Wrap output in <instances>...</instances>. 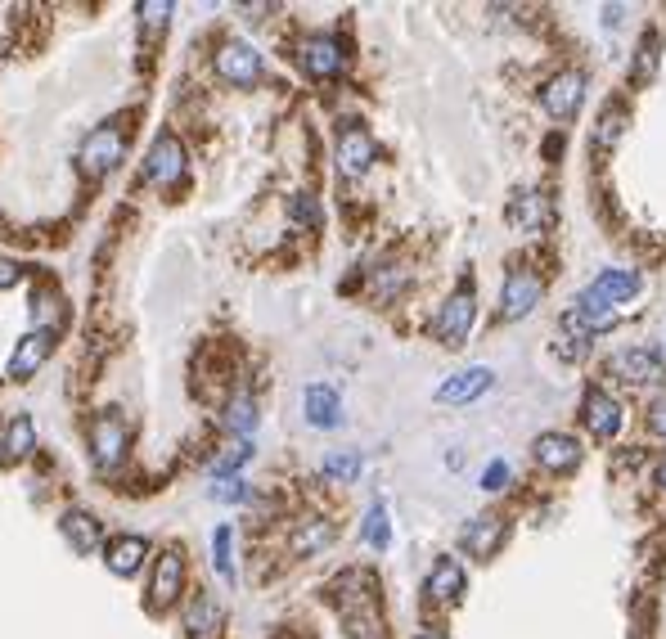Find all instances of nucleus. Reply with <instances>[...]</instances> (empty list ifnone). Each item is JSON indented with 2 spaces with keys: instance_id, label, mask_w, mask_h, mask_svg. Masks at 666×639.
I'll list each match as a JSON object with an SVG mask.
<instances>
[{
  "instance_id": "f257e3e1",
  "label": "nucleus",
  "mask_w": 666,
  "mask_h": 639,
  "mask_svg": "<svg viewBox=\"0 0 666 639\" xmlns=\"http://www.w3.org/2000/svg\"><path fill=\"white\" fill-rule=\"evenodd\" d=\"M86 446H90V459H95L99 473H113L117 464L126 459V446H131V428L117 410H99L86 428Z\"/></svg>"
},
{
  "instance_id": "f03ea898",
  "label": "nucleus",
  "mask_w": 666,
  "mask_h": 639,
  "mask_svg": "<svg viewBox=\"0 0 666 639\" xmlns=\"http://www.w3.org/2000/svg\"><path fill=\"white\" fill-rule=\"evenodd\" d=\"M122 158H126V126H117V122L95 126L77 149V167H81V176H90V180L108 176Z\"/></svg>"
},
{
  "instance_id": "7ed1b4c3",
  "label": "nucleus",
  "mask_w": 666,
  "mask_h": 639,
  "mask_svg": "<svg viewBox=\"0 0 666 639\" xmlns=\"http://www.w3.org/2000/svg\"><path fill=\"white\" fill-rule=\"evenodd\" d=\"M473 320H477V297H473V288L464 284L437 306V315H432V338H437L441 347H464L468 333H473Z\"/></svg>"
},
{
  "instance_id": "20e7f679",
  "label": "nucleus",
  "mask_w": 666,
  "mask_h": 639,
  "mask_svg": "<svg viewBox=\"0 0 666 639\" xmlns=\"http://www.w3.org/2000/svg\"><path fill=\"white\" fill-rule=\"evenodd\" d=\"M185 167H189L185 144H180L171 131H162L158 140L149 144V153H144V180H149L153 189L180 185V180H185Z\"/></svg>"
},
{
  "instance_id": "39448f33",
  "label": "nucleus",
  "mask_w": 666,
  "mask_h": 639,
  "mask_svg": "<svg viewBox=\"0 0 666 639\" xmlns=\"http://www.w3.org/2000/svg\"><path fill=\"white\" fill-rule=\"evenodd\" d=\"M185 590V549L167 545L153 558V576H149V612H167L171 603Z\"/></svg>"
},
{
  "instance_id": "423d86ee",
  "label": "nucleus",
  "mask_w": 666,
  "mask_h": 639,
  "mask_svg": "<svg viewBox=\"0 0 666 639\" xmlns=\"http://www.w3.org/2000/svg\"><path fill=\"white\" fill-rule=\"evenodd\" d=\"M297 68L315 81H329L347 68V54H342V41L338 36H324V32H311L297 41Z\"/></svg>"
},
{
  "instance_id": "0eeeda50",
  "label": "nucleus",
  "mask_w": 666,
  "mask_h": 639,
  "mask_svg": "<svg viewBox=\"0 0 666 639\" xmlns=\"http://www.w3.org/2000/svg\"><path fill=\"white\" fill-rule=\"evenodd\" d=\"M540 104H545V113L554 117V122H576V113H581V104H585V72L563 68L558 77H549L545 90H540Z\"/></svg>"
},
{
  "instance_id": "6e6552de",
  "label": "nucleus",
  "mask_w": 666,
  "mask_h": 639,
  "mask_svg": "<svg viewBox=\"0 0 666 639\" xmlns=\"http://www.w3.org/2000/svg\"><path fill=\"white\" fill-rule=\"evenodd\" d=\"M540 297H545L540 270H531V266L509 270V279H504V288H500V315L504 320H522V315H531L540 306Z\"/></svg>"
},
{
  "instance_id": "1a4fd4ad",
  "label": "nucleus",
  "mask_w": 666,
  "mask_h": 639,
  "mask_svg": "<svg viewBox=\"0 0 666 639\" xmlns=\"http://www.w3.org/2000/svg\"><path fill=\"white\" fill-rule=\"evenodd\" d=\"M54 342H59V329H27L23 338L14 342V356H9V378L14 383H27L45 369V360L54 356Z\"/></svg>"
},
{
  "instance_id": "9d476101",
  "label": "nucleus",
  "mask_w": 666,
  "mask_h": 639,
  "mask_svg": "<svg viewBox=\"0 0 666 639\" xmlns=\"http://www.w3.org/2000/svg\"><path fill=\"white\" fill-rule=\"evenodd\" d=\"M374 158H378L374 135H369L365 126H356V122H347V126H342V131H338V149H333V162H338V176H347V180L365 176V171L374 167Z\"/></svg>"
},
{
  "instance_id": "9b49d317",
  "label": "nucleus",
  "mask_w": 666,
  "mask_h": 639,
  "mask_svg": "<svg viewBox=\"0 0 666 639\" xmlns=\"http://www.w3.org/2000/svg\"><path fill=\"white\" fill-rule=\"evenodd\" d=\"M608 369H612V378H621V383H630V387H653V383H662V378H666V360L657 356L653 347L617 351V356L608 360Z\"/></svg>"
},
{
  "instance_id": "f8f14e48",
  "label": "nucleus",
  "mask_w": 666,
  "mask_h": 639,
  "mask_svg": "<svg viewBox=\"0 0 666 639\" xmlns=\"http://www.w3.org/2000/svg\"><path fill=\"white\" fill-rule=\"evenodd\" d=\"M216 77L225 86H257L261 54L248 41H221V50H216Z\"/></svg>"
},
{
  "instance_id": "ddd939ff",
  "label": "nucleus",
  "mask_w": 666,
  "mask_h": 639,
  "mask_svg": "<svg viewBox=\"0 0 666 639\" xmlns=\"http://www.w3.org/2000/svg\"><path fill=\"white\" fill-rule=\"evenodd\" d=\"M504 536H509V522H504L500 513H477V518L464 522L459 545H464V554H473V558H495L504 549Z\"/></svg>"
},
{
  "instance_id": "4468645a",
  "label": "nucleus",
  "mask_w": 666,
  "mask_h": 639,
  "mask_svg": "<svg viewBox=\"0 0 666 639\" xmlns=\"http://www.w3.org/2000/svg\"><path fill=\"white\" fill-rule=\"evenodd\" d=\"M180 621H185V635L189 639H221L225 608H221V599H216L212 590H198V594H189Z\"/></svg>"
},
{
  "instance_id": "2eb2a0df",
  "label": "nucleus",
  "mask_w": 666,
  "mask_h": 639,
  "mask_svg": "<svg viewBox=\"0 0 666 639\" xmlns=\"http://www.w3.org/2000/svg\"><path fill=\"white\" fill-rule=\"evenodd\" d=\"M59 531H63V540L72 545V554H81V558H90V554L104 549V522H99L95 513H86V509H63L59 513Z\"/></svg>"
},
{
  "instance_id": "dca6fc26",
  "label": "nucleus",
  "mask_w": 666,
  "mask_h": 639,
  "mask_svg": "<svg viewBox=\"0 0 666 639\" xmlns=\"http://www.w3.org/2000/svg\"><path fill=\"white\" fill-rule=\"evenodd\" d=\"M531 455H536V464L545 468V473H572V468L581 464V441H576L572 432H540Z\"/></svg>"
},
{
  "instance_id": "f3484780",
  "label": "nucleus",
  "mask_w": 666,
  "mask_h": 639,
  "mask_svg": "<svg viewBox=\"0 0 666 639\" xmlns=\"http://www.w3.org/2000/svg\"><path fill=\"white\" fill-rule=\"evenodd\" d=\"M491 383H495L491 365H468V369L450 374L446 383L437 387V405H468V401H477L482 392H491Z\"/></svg>"
},
{
  "instance_id": "a211bd4d",
  "label": "nucleus",
  "mask_w": 666,
  "mask_h": 639,
  "mask_svg": "<svg viewBox=\"0 0 666 639\" xmlns=\"http://www.w3.org/2000/svg\"><path fill=\"white\" fill-rule=\"evenodd\" d=\"M581 423H585V432H590L594 441L617 437V432H621V405L612 401L603 387H590L585 401H581Z\"/></svg>"
},
{
  "instance_id": "6ab92c4d",
  "label": "nucleus",
  "mask_w": 666,
  "mask_h": 639,
  "mask_svg": "<svg viewBox=\"0 0 666 639\" xmlns=\"http://www.w3.org/2000/svg\"><path fill=\"white\" fill-rule=\"evenodd\" d=\"M144 558H149V540H144V536H135V531L108 536V545H104V567H108L113 576L131 581V576L144 567Z\"/></svg>"
},
{
  "instance_id": "aec40b11",
  "label": "nucleus",
  "mask_w": 666,
  "mask_h": 639,
  "mask_svg": "<svg viewBox=\"0 0 666 639\" xmlns=\"http://www.w3.org/2000/svg\"><path fill=\"white\" fill-rule=\"evenodd\" d=\"M464 585H468V576H464V567H459V558L441 554L437 563H432L428 581H423V594H428L432 603H459L464 599Z\"/></svg>"
},
{
  "instance_id": "412c9836",
  "label": "nucleus",
  "mask_w": 666,
  "mask_h": 639,
  "mask_svg": "<svg viewBox=\"0 0 666 639\" xmlns=\"http://www.w3.org/2000/svg\"><path fill=\"white\" fill-rule=\"evenodd\" d=\"M302 410L311 428H338L342 423V396L333 383H311L302 392Z\"/></svg>"
},
{
  "instance_id": "4be33fe9",
  "label": "nucleus",
  "mask_w": 666,
  "mask_h": 639,
  "mask_svg": "<svg viewBox=\"0 0 666 639\" xmlns=\"http://www.w3.org/2000/svg\"><path fill=\"white\" fill-rule=\"evenodd\" d=\"M639 284H644V279H639V270H603L599 279H594L590 288H581L585 297H594V302H626V297H635L639 293Z\"/></svg>"
},
{
  "instance_id": "5701e85b",
  "label": "nucleus",
  "mask_w": 666,
  "mask_h": 639,
  "mask_svg": "<svg viewBox=\"0 0 666 639\" xmlns=\"http://www.w3.org/2000/svg\"><path fill=\"white\" fill-rule=\"evenodd\" d=\"M329 540H333V522L329 518H302L293 527V536H288V549H293L297 558H311V554H320Z\"/></svg>"
},
{
  "instance_id": "b1692460",
  "label": "nucleus",
  "mask_w": 666,
  "mask_h": 639,
  "mask_svg": "<svg viewBox=\"0 0 666 639\" xmlns=\"http://www.w3.org/2000/svg\"><path fill=\"white\" fill-rule=\"evenodd\" d=\"M0 450H5L9 464H18V459H27L36 450V423L32 414H14V419L5 423V437H0Z\"/></svg>"
},
{
  "instance_id": "393cba45",
  "label": "nucleus",
  "mask_w": 666,
  "mask_h": 639,
  "mask_svg": "<svg viewBox=\"0 0 666 639\" xmlns=\"http://www.w3.org/2000/svg\"><path fill=\"white\" fill-rule=\"evenodd\" d=\"M545 216H549V207H545V198H540L536 189H522V194H513V203H509V221L513 225H522V230H536V225H545Z\"/></svg>"
},
{
  "instance_id": "a878e982",
  "label": "nucleus",
  "mask_w": 666,
  "mask_h": 639,
  "mask_svg": "<svg viewBox=\"0 0 666 639\" xmlns=\"http://www.w3.org/2000/svg\"><path fill=\"white\" fill-rule=\"evenodd\" d=\"M360 540H365L369 549H387L392 545V522H387V504L374 500L365 509V522H360Z\"/></svg>"
},
{
  "instance_id": "bb28decb",
  "label": "nucleus",
  "mask_w": 666,
  "mask_h": 639,
  "mask_svg": "<svg viewBox=\"0 0 666 639\" xmlns=\"http://www.w3.org/2000/svg\"><path fill=\"white\" fill-rule=\"evenodd\" d=\"M225 428H230L239 441L252 437V428H257V401H252L248 392H239L230 405H225Z\"/></svg>"
},
{
  "instance_id": "cd10ccee",
  "label": "nucleus",
  "mask_w": 666,
  "mask_h": 639,
  "mask_svg": "<svg viewBox=\"0 0 666 639\" xmlns=\"http://www.w3.org/2000/svg\"><path fill=\"white\" fill-rule=\"evenodd\" d=\"M360 468H365V455H360V450H333V455L324 459L320 473L329 477V482L347 486V482H356V477H360Z\"/></svg>"
},
{
  "instance_id": "c85d7f7f",
  "label": "nucleus",
  "mask_w": 666,
  "mask_h": 639,
  "mask_svg": "<svg viewBox=\"0 0 666 639\" xmlns=\"http://www.w3.org/2000/svg\"><path fill=\"white\" fill-rule=\"evenodd\" d=\"M212 567L221 581H234V527L230 522H221L212 531Z\"/></svg>"
},
{
  "instance_id": "c756f323",
  "label": "nucleus",
  "mask_w": 666,
  "mask_h": 639,
  "mask_svg": "<svg viewBox=\"0 0 666 639\" xmlns=\"http://www.w3.org/2000/svg\"><path fill=\"white\" fill-rule=\"evenodd\" d=\"M662 41H657V32H644L639 36V50H635V68H630V77L639 81V86H648V81L657 77V59H662Z\"/></svg>"
},
{
  "instance_id": "7c9ffc66",
  "label": "nucleus",
  "mask_w": 666,
  "mask_h": 639,
  "mask_svg": "<svg viewBox=\"0 0 666 639\" xmlns=\"http://www.w3.org/2000/svg\"><path fill=\"white\" fill-rule=\"evenodd\" d=\"M248 459H252V441H239V437H234L230 446H225L221 455L212 459V477H216V482H225V477H239V468L248 464Z\"/></svg>"
},
{
  "instance_id": "2f4dec72",
  "label": "nucleus",
  "mask_w": 666,
  "mask_h": 639,
  "mask_svg": "<svg viewBox=\"0 0 666 639\" xmlns=\"http://www.w3.org/2000/svg\"><path fill=\"white\" fill-rule=\"evenodd\" d=\"M59 293L54 288H32V329H54L59 320Z\"/></svg>"
},
{
  "instance_id": "473e14b6",
  "label": "nucleus",
  "mask_w": 666,
  "mask_h": 639,
  "mask_svg": "<svg viewBox=\"0 0 666 639\" xmlns=\"http://www.w3.org/2000/svg\"><path fill=\"white\" fill-rule=\"evenodd\" d=\"M621 131H626V108H621V104L603 108L599 126H594V144H599V149H612V144L621 140Z\"/></svg>"
},
{
  "instance_id": "72a5a7b5",
  "label": "nucleus",
  "mask_w": 666,
  "mask_h": 639,
  "mask_svg": "<svg viewBox=\"0 0 666 639\" xmlns=\"http://www.w3.org/2000/svg\"><path fill=\"white\" fill-rule=\"evenodd\" d=\"M140 32H149V36H158V32H167V18H171V5L167 0H144L140 9Z\"/></svg>"
},
{
  "instance_id": "f704fd0d",
  "label": "nucleus",
  "mask_w": 666,
  "mask_h": 639,
  "mask_svg": "<svg viewBox=\"0 0 666 639\" xmlns=\"http://www.w3.org/2000/svg\"><path fill=\"white\" fill-rule=\"evenodd\" d=\"M288 221H297V225H311V230H320L324 212H320V203H315L311 194H293V198H288Z\"/></svg>"
},
{
  "instance_id": "c9c22d12",
  "label": "nucleus",
  "mask_w": 666,
  "mask_h": 639,
  "mask_svg": "<svg viewBox=\"0 0 666 639\" xmlns=\"http://www.w3.org/2000/svg\"><path fill=\"white\" fill-rule=\"evenodd\" d=\"M212 500H221V504H248L252 500V486L243 482V477H225V482L212 486Z\"/></svg>"
},
{
  "instance_id": "e433bc0d",
  "label": "nucleus",
  "mask_w": 666,
  "mask_h": 639,
  "mask_svg": "<svg viewBox=\"0 0 666 639\" xmlns=\"http://www.w3.org/2000/svg\"><path fill=\"white\" fill-rule=\"evenodd\" d=\"M504 486H509V464H504V459H491V464H486V473H482V491H504Z\"/></svg>"
},
{
  "instance_id": "4c0bfd02",
  "label": "nucleus",
  "mask_w": 666,
  "mask_h": 639,
  "mask_svg": "<svg viewBox=\"0 0 666 639\" xmlns=\"http://www.w3.org/2000/svg\"><path fill=\"white\" fill-rule=\"evenodd\" d=\"M27 279V270L18 266L14 257H5V252H0V293H9V288H18Z\"/></svg>"
},
{
  "instance_id": "58836bf2",
  "label": "nucleus",
  "mask_w": 666,
  "mask_h": 639,
  "mask_svg": "<svg viewBox=\"0 0 666 639\" xmlns=\"http://www.w3.org/2000/svg\"><path fill=\"white\" fill-rule=\"evenodd\" d=\"M648 428H653L657 437H666V396L653 401V410H648Z\"/></svg>"
},
{
  "instance_id": "ea45409f",
  "label": "nucleus",
  "mask_w": 666,
  "mask_h": 639,
  "mask_svg": "<svg viewBox=\"0 0 666 639\" xmlns=\"http://www.w3.org/2000/svg\"><path fill=\"white\" fill-rule=\"evenodd\" d=\"M414 639H450V635H446V630H441V626H423V630H419V635H414Z\"/></svg>"
},
{
  "instance_id": "a19ab883",
  "label": "nucleus",
  "mask_w": 666,
  "mask_h": 639,
  "mask_svg": "<svg viewBox=\"0 0 666 639\" xmlns=\"http://www.w3.org/2000/svg\"><path fill=\"white\" fill-rule=\"evenodd\" d=\"M657 482H662V486H666V459H662V468H657Z\"/></svg>"
}]
</instances>
